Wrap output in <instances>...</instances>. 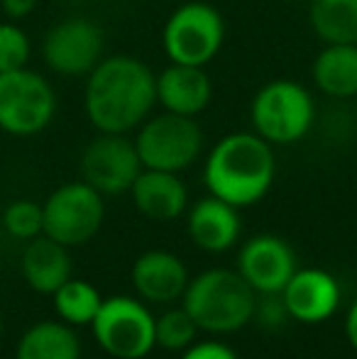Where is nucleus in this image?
<instances>
[{"instance_id": "1", "label": "nucleus", "mask_w": 357, "mask_h": 359, "mask_svg": "<svg viewBox=\"0 0 357 359\" xmlns=\"http://www.w3.org/2000/svg\"><path fill=\"white\" fill-rule=\"evenodd\" d=\"M157 105V74L128 54L100 59L88 74L83 110L98 133L128 135L149 118Z\"/></svg>"}, {"instance_id": "2", "label": "nucleus", "mask_w": 357, "mask_h": 359, "mask_svg": "<svg viewBox=\"0 0 357 359\" xmlns=\"http://www.w3.org/2000/svg\"><path fill=\"white\" fill-rule=\"evenodd\" d=\"M274 147L257 133L225 135L208 151L203 164L208 194L238 210L260 203L274 186Z\"/></svg>"}, {"instance_id": "3", "label": "nucleus", "mask_w": 357, "mask_h": 359, "mask_svg": "<svg viewBox=\"0 0 357 359\" xmlns=\"http://www.w3.org/2000/svg\"><path fill=\"white\" fill-rule=\"evenodd\" d=\"M181 306L203 332L230 335L255 320L257 293L238 269H206L189 281Z\"/></svg>"}, {"instance_id": "4", "label": "nucleus", "mask_w": 357, "mask_h": 359, "mask_svg": "<svg viewBox=\"0 0 357 359\" xmlns=\"http://www.w3.org/2000/svg\"><path fill=\"white\" fill-rule=\"evenodd\" d=\"M252 130L271 147L304 140L316 123V100L306 86L291 79L267 81L250 103Z\"/></svg>"}, {"instance_id": "5", "label": "nucleus", "mask_w": 357, "mask_h": 359, "mask_svg": "<svg viewBox=\"0 0 357 359\" xmlns=\"http://www.w3.org/2000/svg\"><path fill=\"white\" fill-rule=\"evenodd\" d=\"M90 332L113 359H144L157 347V318L144 301L133 296L103 298Z\"/></svg>"}, {"instance_id": "6", "label": "nucleus", "mask_w": 357, "mask_h": 359, "mask_svg": "<svg viewBox=\"0 0 357 359\" xmlns=\"http://www.w3.org/2000/svg\"><path fill=\"white\" fill-rule=\"evenodd\" d=\"M225 42V20L206 0H189L167 18L162 47L172 64L208 67Z\"/></svg>"}, {"instance_id": "7", "label": "nucleus", "mask_w": 357, "mask_h": 359, "mask_svg": "<svg viewBox=\"0 0 357 359\" xmlns=\"http://www.w3.org/2000/svg\"><path fill=\"white\" fill-rule=\"evenodd\" d=\"M135 147L144 169L181 174L194 166L203 151V130L198 128L196 118L164 110L140 125Z\"/></svg>"}, {"instance_id": "8", "label": "nucleus", "mask_w": 357, "mask_h": 359, "mask_svg": "<svg viewBox=\"0 0 357 359\" xmlns=\"http://www.w3.org/2000/svg\"><path fill=\"white\" fill-rule=\"evenodd\" d=\"M57 115V93L32 69L0 74V130L13 137H32L47 130Z\"/></svg>"}, {"instance_id": "9", "label": "nucleus", "mask_w": 357, "mask_h": 359, "mask_svg": "<svg viewBox=\"0 0 357 359\" xmlns=\"http://www.w3.org/2000/svg\"><path fill=\"white\" fill-rule=\"evenodd\" d=\"M44 235L64 247H81L100 232L105 220L103 196L86 181H69L49 194L42 205Z\"/></svg>"}, {"instance_id": "10", "label": "nucleus", "mask_w": 357, "mask_h": 359, "mask_svg": "<svg viewBox=\"0 0 357 359\" xmlns=\"http://www.w3.org/2000/svg\"><path fill=\"white\" fill-rule=\"evenodd\" d=\"M103 29L88 18H67L47 29L42 42L44 64L59 76H88L103 59Z\"/></svg>"}, {"instance_id": "11", "label": "nucleus", "mask_w": 357, "mask_h": 359, "mask_svg": "<svg viewBox=\"0 0 357 359\" xmlns=\"http://www.w3.org/2000/svg\"><path fill=\"white\" fill-rule=\"evenodd\" d=\"M142 169L135 140H128V135L98 133L81 154V179L100 196L130 194Z\"/></svg>"}, {"instance_id": "12", "label": "nucleus", "mask_w": 357, "mask_h": 359, "mask_svg": "<svg viewBox=\"0 0 357 359\" xmlns=\"http://www.w3.org/2000/svg\"><path fill=\"white\" fill-rule=\"evenodd\" d=\"M296 255L289 242L276 235H257L240 247L238 274L255 288L257 296H276L294 276Z\"/></svg>"}, {"instance_id": "13", "label": "nucleus", "mask_w": 357, "mask_h": 359, "mask_svg": "<svg viewBox=\"0 0 357 359\" xmlns=\"http://www.w3.org/2000/svg\"><path fill=\"white\" fill-rule=\"evenodd\" d=\"M279 296L291 320L316 325L338 311L340 284L323 269H296Z\"/></svg>"}, {"instance_id": "14", "label": "nucleus", "mask_w": 357, "mask_h": 359, "mask_svg": "<svg viewBox=\"0 0 357 359\" xmlns=\"http://www.w3.org/2000/svg\"><path fill=\"white\" fill-rule=\"evenodd\" d=\"M130 281H133L140 301L169 306V303L184 298L191 276L177 255L164 250H149L135 259L133 269H130Z\"/></svg>"}, {"instance_id": "15", "label": "nucleus", "mask_w": 357, "mask_h": 359, "mask_svg": "<svg viewBox=\"0 0 357 359\" xmlns=\"http://www.w3.org/2000/svg\"><path fill=\"white\" fill-rule=\"evenodd\" d=\"M186 230H189L191 242L198 250L210 252V255H223L230 247L238 245V237L243 232V220H240L235 205L208 194L189 208Z\"/></svg>"}, {"instance_id": "16", "label": "nucleus", "mask_w": 357, "mask_h": 359, "mask_svg": "<svg viewBox=\"0 0 357 359\" xmlns=\"http://www.w3.org/2000/svg\"><path fill=\"white\" fill-rule=\"evenodd\" d=\"M213 100V83L206 67L169 64L157 74V103L167 113L198 118Z\"/></svg>"}, {"instance_id": "17", "label": "nucleus", "mask_w": 357, "mask_h": 359, "mask_svg": "<svg viewBox=\"0 0 357 359\" xmlns=\"http://www.w3.org/2000/svg\"><path fill=\"white\" fill-rule=\"evenodd\" d=\"M130 196L137 213L154 222L177 220L189 208V189L179 174L172 171L142 169L130 189Z\"/></svg>"}, {"instance_id": "18", "label": "nucleus", "mask_w": 357, "mask_h": 359, "mask_svg": "<svg viewBox=\"0 0 357 359\" xmlns=\"http://www.w3.org/2000/svg\"><path fill=\"white\" fill-rule=\"evenodd\" d=\"M20 269H22L25 281L34 293L52 296L59 286H64L72 279L74 266L69 247L47 235H39L27 242L22 259H20Z\"/></svg>"}, {"instance_id": "19", "label": "nucleus", "mask_w": 357, "mask_h": 359, "mask_svg": "<svg viewBox=\"0 0 357 359\" xmlns=\"http://www.w3.org/2000/svg\"><path fill=\"white\" fill-rule=\"evenodd\" d=\"M311 79L328 98L357 95V44H325L314 59Z\"/></svg>"}, {"instance_id": "20", "label": "nucleus", "mask_w": 357, "mask_h": 359, "mask_svg": "<svg viewBox=\"0 0 357 359\" xmlns=\"http://www.w3.org/2000/svg\"><path fill=\"white\" fill-rule=\"evenodd\" d=\"M15 359H81V340L64 320H39L22 332Z\"/></svg>"}, {"instance_id": "21", "label": "nucleus", "mask_w": 357, "mask_h": 359, "mask_svg": "<svg viewBox=\"0 0 357 359\" xmlns=\"http://www.w3.org/2000/svg\"><path fill=\"white\" fill-rule=\"evenodd\" d=\"M309 25L323 44H357V0H311Z\"/></svg>"}, {"instance_id": "22", "label": "nucleus", "mask_w": 357, "mask_h": 359, "mask_svg": "<svg viewBox=\"0 0 357 359\" xmlns=\"http://www.w3.org/2000/svg\"><path fill=\"white\" fill-rule=\"evenodd\" d=\"M52 301L59 320H64L72 327H90L100 303H103V296L90 281L72 276L67 284L52 293Z\"/></svg>"}, {"instance_id": "23", "label": "nucleus", "mask_w": 357, "mask_h": 359, "mask_svg": "<svg viewBox=\"0 0 357 359\" xmlns=\"http://www.w3.org/2000/svg\"><path fill=\"white\" fill-rule=\"evenodd\" d=\"M201 327L191 313L181 308H169L157 318V347L167 352H184L198 340Z\"/></svg>"}, {"instance_id": "24", "label": "nucleus", "mask_w": 357, "mask_h": 359, "mask_svg": "<svg viewBox=\"0 0 357 359\" xmlns=\"http://www.w3.org/2000/svg\"><path fill=\"white\" fill-rule=\"evenodd\" d=\"M3 227L8 235L15 237V240H25V242L44 235L42 203L29 201V198L13 201L3 213Z\"/></svg>"}, {"instance_id": "25", "label": "nucleus", "mask_w": 357, "mask_h": 359, "mask_svg": "<svg viewBox=\"0 0 357 359\" xmlns=\"http://www.w3.org/2000/svg\"><path fill=\"white\" fill-rule=\"evenodd\" d=\"M32 57V42L18 22H0V74L25 69Z\"/></svg>"}, {"instance_id": "26", "label": "nucleus", "mask_w": 357, "mask_h": 359, "mask_svg": "<svg viewBox=\"0 0 357 359\" xmlns=\"http://www.w3.org/2000/svg\"><path fill=\"white\" fill-rule=\"evenodd\" d=\"M255 318H257L264 327H279L289 320V313H286L281 296L276 293V296H262V301H257Z\"/></svg>"}, {"instance_id": "27", "label": "nucleus", "mask_w": 357, "mask_h": 359, "mask_svg": "<svg viewBox=\"0 0 357 359\" xmlns=\"http://www.w3.org/2000/svg\"><path fill=\"white\" fill-rule=\"evenodd\" d=\"M181 359H240L233 347L223 345L218 340H196L189 350L181 352Z\"/></svg>"}, {"instance_id": "28", "label": "nucleus", "mask_w": 357, "mask_h": 359, "mask_svg": "<svg viewBox=\"0 0 357 359\" xmlns=\"http://www.w3.org/2000/svg\"><path fill=\"white\" fill-rule=\"evenodd\" d=\"M34 8H37V0H0V10L13 22L29 18L34 13Z\"/></svg>"}, {"instance_id": "29", "label": "nucleus", "mask_w": 357, "mask_h": 359, "mask_svg": "<svg viewBox=\"0 0 357 359\" xmlns=\"http://www.w3.org/2000/svg\"><path fill=\"white\" fill-rule=\"evenodd\" d=\"M345 337H348L350 347L357 352V298L348 308V316H345Z\"/></svg>"}, {"instance_id": "30", "label": "nucleus", "mask_w": 357, "mask_h": 359, "mask_svg": "<svg viewBox=\"0 0 357 359\" xmlns=\"http://www.w3.org/2000/svg\"><path fill=\"white\" fill-rule=\"evenodd\" d=\"M0 340H3V316H0Z\"/></svg>"}]
</instances>
